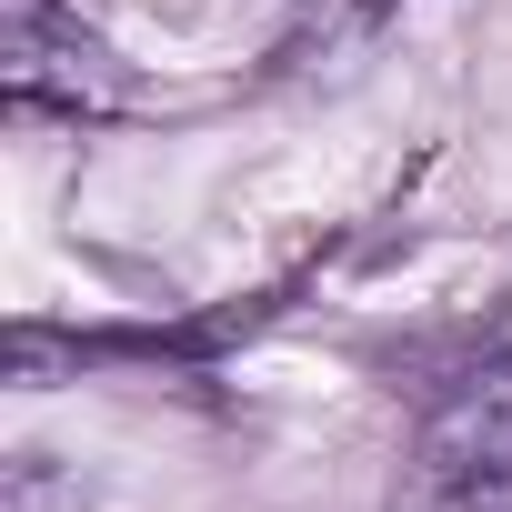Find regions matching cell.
<instances>
[{
    "label": "cell",
    "instance_id": "cell-1",
    "mask_svg": "<svg viewBox=\"0 0 512 512\" xmlns=\"http://www.w3.org/2000/svg\"><path fill=\"white\" fill-rule=\"evenodd\" d=\"M392 512H512V372H462L392 482Z\"/></svg>",
    "mask_w": 512,
    "mask_h": 512
}]
</instances>
